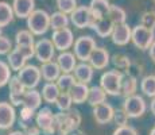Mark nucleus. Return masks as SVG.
Masks as SVG:
<instances>
[{"mask_svg":"<svg viewBox=\"0 0 155 135\" xmlns=\"http://www.w3.org/2000/svg\"><path fill=\"white\" fill-rule=\"evenodd\" d=\"M81 120L78 110L70 108L69 111H59V113H55V133L58 135H69L73 130L80 128Z\"/></svg>","mask_w":155,"mask_h":135,"instance_id":"f257e3e1","label":"nucleus"},{"mask_svg":"<svg viewBox=\"0 0 155 135\" xmlns=\"http://www.w3.org/2000/svg\"><path fill=\"white\" fill-rule=\"evenodd\" d=\"M124 73L119 69L108 70L101 74L100 77V86L107 92L109 96H120V86Z\"/></svg>","mask_w":155,"mask_h":135,"instance_id":"f03ea898","label":"nucleus"},{"mask_svg":"<svg viewBox=\"0 0 155 135\" xmlns=\"http://www.w3.org/2000/svg\"><path fill=\"white\" fill-rule=\"evenodd\" d=\"M27 29L34 35H43L50 29V14L45 10H34L27 18Z\"/></svg>","mask_w":155,"mask_h":135,"instance_id":"7ed1b4c3","label":"nucleus"},{"mask_svg":"<svg viewBox=\"0 0 155 135\" xmlns=\"http://www.w3.org/2000/svg\"><path fill=\"white\" fill-rule=\"evenodd\" d=\"M155 41V30L138 25L132 29V38L131 42L139 50H148Z\"/></svg>","mask_w":155,"mask_h":135,"instance_id":"20e7f679","label":"nucleus"},{"mask_svg":"<svg viewBox=\"0 0 155 135\" xmlns=\"http://www.w3.org/2000/svg\"><path fill=\"white\" fill-rule=\"evenodd\" d=\"M96 22L97 19L92 14V10L89 5H78L70 14V23L77 29H86V27L93 29Z\"/></svg>","mask_w":155,"mask_h":135,"instance_id":"39448f33","label":"nucleus"},{"mask_svg":"<svg viewBox=\"0 0 155 135\" xmlns=\"http://www.w3.org/2000/svg\"><path fill=\"white\" fill-rule=\"evenodd\" d=\"M121 108L127 112L130 119H138L144 115L146 110H147V106H146L144 99H143L142 96L135 93V95L128 96V97L124 99L123 107Z\"/></svg>","mask_w":155,"mask_h":135,"instance_id":"423d86ee","label":"nucleus"},{"mask_svg":"<svg viewBox=\"0 0 155 135\" xmlns=\"http://www.w3.org/2000/svg\"><path fill=\"white\" fill-rule=\"evenodd\" d=\"M74 54H76L77 59H80L81 62L89 61L92 52L96 49V41L89 35H81L78 37L74 42Z\"/></svg>","mask_w":155,"mask_h":135,"instance_id":"0eeeda50","label":"nucleus"},{"mask_svg":"<svg viewBox=\"0 0 155 135\" xmlns=\"http://www.w3.org/2000/svg\"><path fill=\"white\" fill-rule=\"evenodd\" d=\"M18 77L26 86V89H35L42 79L41 68L35 66V65H25L18 72Z\"/></svg>","mask_w":155,"mask_h":135,"instance_id":"6e6552de","label":"nucleus"},{"mask_svg":"<svg viewBox=\"0 0 155 135\" xmlns=\"http://www.w3.org/2000/svg\"><path fill=\"white\" fill-rule=\"evenodd\" d=\"M35 123L42 130V134H57L55 133V115L49 107H42L35 115Z\"/></svg>","mask_w":155,"mask_h":135,"instance_id":"1a4fd4ad","label":"nucleus"},{"mask_svg":"<svg viewBox=\"0 0 155 135\" xmlns=\"http://www.w3.org/2000/svg\"><path fill=\"white\" fill-rule=\"evenodd\" d=\"M51 41L57 50L66 52V50H69L74 45L73 31H71L69 27H65V29H61V30H54L51 35Z\"/></svg>","mask_w":155,"mask_h":135,"instance_id":"9d476101","label":"nucleus"},{"mask_svg":"<svg viewBox=\"0 0 155 135\" xmlns=\"http://www.w3.org/2000/svg\"><path fill=\"white\" fill-rule=\"evenodd\" d=\"M55 50L57 49L51 39L42 38L38 42H35V57H37V59L41 64L53 61V58L55 56Z\"/></svg>","mask_w":155,"mask_h":135,"instance_id":"9b49d317","label":"nucleus"},{"mask_svg":"<svg viewBox=\"0 0 155 135\" xmlns=\"http://www.w3.org/2000/svg\"><path fill=\"white\" fill-rule=\"evenodd\" d=\"M8 88H10V103L12 106H23V96L27 89L19 80L18 74L11 77L10 83H8Z\"/></svg>","mask_w":155,"mask_h":135,"instance_id":"f8f14e48","label":"nucleus"},{"mask_svg":"<svg viewBox=\"0 0 155 135\" xmlns=\"http://www.w3.org/2000/svg\"><path fill=\"white\" fill-rule=\"evenodd\" d=\"M16 120V112L11 103L0 101V130H10Z\"/></svg>","mask_w":155,"mask_h":135,"instance_id":"ddd939ff","label":"nucleus"},{"mask_svg":"<svg viewBox=\"0 0 155 135\" xmlns=\"http://www.w3.org/2000/svg\"><path fill=\"white\" fill-rule=\"evenodd\" d=\"M131 38H132V29L127 23L115 25L113 31L111 34V39L113 42V45H116V46H126L128 42H131Z\"/></svg>","mask_w":155,"mask_h":135,"instance_id":"4468645a","label":"nucleus"},{"mask_svg":"<svg viewBox=\"0 0 155 135\" xmlns=\"http://www.w3.org/2000/svg\"><path fill=\"white\" fill-rule=\"evenodd\" d=\"M113 115H115L113 107L105 101L93 107V119L97 124H108V123L113 122Z\"/></svg>","mask_w":155,"mask_h":135,"instance_id":"2eb2a0df","label":"nucleus"},{"mask_svg":"<svg viewBox=\"0 0 155 135\" xmlns=\"http://www.w3.org/2000/svg\"><path fill=\"white\" fill-rule=\"evenodd\" d=\"M109 62H111V56L105 47H96L89 57V64L97 70L105 69Z\"/></svg>","mask_w":155,"mask_h":135,"instance_id":"dca6fc26","label":"nucleus"},{"mask_svg":"<svg viewBox=\"0 0 155 135\" xmlns=\"http://www.w3.org/2000/svg\"><path fill=\"white\" fill-rule=\"evenodd\" d=\"M12 8L16 18L27 19L30 14L35 10V0H14Z\"/></svg>","mask_w":155,"mask_h":135,"instance_id":"f3484780","label":"nucleus"},{"mask_svg":"<svg viewBox=\"0 0 155 135\" xmlns=\"http://www.w3.org/2000/svg\"><path fill=\"white\" fill-rule=\"evenodd\" d=\"M41 73H42V79L46 81V83H54L62 74V70L57 61L55 62L49 61V62L42 64V66H41Z\"/></svg>","mask_w":155,"mask_h":135,"instance_id":"a211bd4d","label":"nucleus"},{"mask_svg":"<svg viewBox=\"0 0 155 135\" xmlns=\"http://www.w3.org/2000/svg\"><path fill=\"white\" fill-rule=\"evenodd\" d=\"M57 62H58L62 73H73L74 68L77 66V57L74 53L66 50V52H61V54L57 57Z\"/></svg>","mask_w":155,"mask_h":135,"instance_id":"6ab92c4d","label":"nucleus"},{"mask_svg":"<svg viewBox=\"0 0 155 135\" xmlns=\"http://www.w3.org/2000/svg\"><path fill=\"white\" fill-rule=\"evenodd\" d=\"M136 89H138V79L134 74L127 72L123 76V80H121L120 96H123L124 99L128 97V96H132L136 93Z\"/></svg>","mask_w":155,"mask_h":135,"instance_id":"aec40b11","label":"nucleus"},{"mask_svg":"<svg viewBox=\"0 0 155 135\" xmlns=\"http://www.w3.org/2000/svg\"><path fill=\"white\" fill-rule=\"evenodd\" d=\"M93 66L91 64H86V62H81V64H77V66L74 68L73 74L77 79V81L84 84H89L93 79Z\"/></svg>","mask_w":155,"mask_h":135,"instance_id":"412c9836","label":"nucleus"},{"mask_svg":"<svg viewBox=\"0 0 155 135\" xmlns=\"http://www.w3.org/2000/svg\"><path fill=\"white\" fill-rule=\"evenodd\" d=\"M113 27H115V23L111 20V18L107 15V16H103L100 19H97V22L94 23L93 30L96 31V34L99 35L100 38H107L111 37Z\"/></svg>","mask_w":155,"mask_h":135,"instance_id":"4be33fe9","label":"nucleus"},{"mask_svg":"<svg viewBox=\"0 0 155 135\" xmlns=\"http://www.w3.org/2000/svg\"><path fill=\"white\" fill-rule=\"evenodd\" d=\"M69 93L73 99V103L74 104H82L88 100V93H89V88H88V84L84 83H80L77 81L71 89L69 91Z\"/></svg>","mask_w":155,"mask_h":135,"instance_id":"5701e85b","label":"nucleus"},{"mask_svg":"<svg viewBox=\"0 0 155 135\" xmlns=\"http://www.w3.org/2000/svg\"><path fill=\"white\" fill-rule=\"evenodd\" d=\"M42 93L38 92L37 89H27L23 96V106L30 107L37 111L42 104Z\"/></svg>","mask_w":155,"mask_h":135,"instance_id":"b1692460","label":"nucleus"},{"mask_svg":"<svg viewBox=\"0 0 155 135\" xmlns=\"http://www.w3.org/2000/svg\"><path fill=\"white\" fill-rule=\"evenodd\" d=\"M59 93H61V91H59L55 81L54 83H46L42 86V97L47 104H53V103L55 104Z\"/></svg>","mask_w":155,"mask_h":135,"instance_id":"393cba45","label":"nucleus"},{"mask_svg":"<svg viewBox=\"0 0 155 135\" xmlns=\"http://www.w3.org/2000/svg\"><path fill=\"white\" fill-rule=\"evenodd\" d=\"M89 7H91L92 14L94 15V18H96V19H100V18L108 15L111 4H109L108 0H91Z\"/></svg>","mask_w":155,"mask_h":135,"instance_id":"a878e982","label":"nucleus"},{"mask_svg":"<svg viewBox=\"0 0 155 135\" xmlns=\"http://www.w3.org/2000/svg\"><path fill=\"white\" fill-rule=\"evenodd\" d=\"M7 59H8V65L11 66V69L16 70V72H19L20 69L26 65V62H27V58H26V57L19 52V49H16V47L8 53Z\"/></svg>","mask_w":155,"mask_h":135,"instance_id":"bb28decb","label":"nucleus"},{"mask_svg":"<svg viewBox=\"0 0 155 135\" xmlns=\"http://www.w3.org/2000/svg\"><path fill=\"white\" fill-rule=\"evenodd\" d=\"M105 99H107V92L104 91L101 86H92V88H89L86 103L92 107H96V106H99V104L104 103Z\"/></svg>","mask_w":155,"mask_h":135,"instance_id":"cd10ccee","label":"nucleus"},{"mask_svg":"<svg viewBox=\"0 0 155 135\" xmlns=\"http://www.w3.org/2000/svg\"><path fill=\"white\" fill-rule=\"evenodd\" d=\"M70 19L68 14L62 12V11H57L50 15V29L53 30H61L65 27H69Z\"/></svg>","mask_w":155,"mask_h":135,"instance_id":"c85d7f7f","label":"nucleus"},{"mask_svg":"<svg viewBox=\"0 0 155 135\" xmlns=\"http://www.w3.org/2000/svg\"><path fill=\"white\" fill-rule=\"evenodd\" d=\"M15 18V12L12 4H8L7 2H0V27L8 26Z\"/></svg>","mask_w":155,"mask_h":135,"instance_id":"c756f323","label":"nucleus"},{"mask_svg":"<svg viewBox=\"0 0 155 135\" xmlns=\"http://www.w3.org/2000/svg\"><path fill=\"white\" fill-rule=\"evenodd\" d=\"M35 115H37V112H35V110H32V108L30 107H26L23 106L22 110H20V113H19V120H18V123H19L20 128H25L27 127V126L32 124V122L35 120Z\"/></svg>","mask_w":155,"mask_h":135,"instance_id":"7c9ffc66","label":"nucleus"},{"mask_svg":"<svg viewBox=\"0 0 155 135\" xmlns=\"http://www.w3.org/2000/svg\"><path fill=\"white\" fill-rule=\"evenodd\" d=\"M140 91L147 97H155V74L143 77L140 81Z\"/></svg>","mask_w":155,"mask_h":135,"instance_id":"2f4dec72","label":"nucleus"},{"mask_svg":"<svg viewBox=\"0 0 155 135\" xmlns=\"http://www.w3.org/2000/svg\"><path fill=\"white\" fill-rule=\"evenodd\" d=\"M55 83L61 92H69L71 89V86L77 83V79L74 77V74H71V73H62Z\"/></svg>","mask_w":155,"mask_h":135,"instance_id":"473e14b6","label":"nucleus"},{"mask_svg":"<svg viewBox=\"0 0 155 135\" xmlns=\"http://www.w3.org/2000/svg\"><path fill=\"white\" fill-rule=\"evenodd\" d=\"M108 16L111 18V20L115 23V25H121V23H126V19H127L126 11H124L121 7L115 5V4H111Z\"/></svg>","mask_w":155,"mask_h":135,"instance_id":"72a5a7b5","label":"nucleus"},{"mask_svg":"<svg viewBox=\"0 0 155 135\" xmlns=\"http://www.w3.org/2000/svg\"><path fill=\"white\" fill-rule=\"evenodd\" d=\"M111 59H112V64L115 65V68L119 69V70L128 72L131 65H132L131 58L128 56H126V54H115L113 57H111Z\"/></svg>","mask_w":155,"mask_h":135,"instance_id":"f704fd0d","label":"nucleus"},{"mask_svg":"<svg viewBox=\"0 0 155 135\" xmlns=\"http://www.w3.org/2000/svg\"><path fill=\"white\" fill-rule=\"evenodd\" d=\"M15 43H16V46H19V45H35L34 34L30 30H19L15 34Z\"/></svg>","mask_w":155,"mask_h":135,"instance_id":"c9c22d12","label":"nucleus"},{"mask_svg":"<svg viewBox=\"0 0 155 135\" xmlns=\"http://www.w3.org/2000/svg\"><path fill=\"white\" fill-rule=\"evenodd\" d=\"M73 104V99L69 92H61L55 101V106L58 108V111H69Z\"/></svg>","mask_w":155,"mask_h":135,"instance_id":"e433bc0d","label":"nucleus"},{"mask_svg":"<svg viewBox=\"0 0 155 135\" xmlns=\"http://www.w3.org/2000/svg\"><path fill=\"white\" fill-rule=\"evenodd\" d=\"M11 72H12V69L8 65V62H4L0 59V88H3L4 85H7L10 83L11 77H12Z\"/></svg>","mask_w":155,"mask_h":135,"instance_id":"4c0bfd02","label":"nucleus"},{"mask_svg":"<svg viewBox=\"0 0 155 135\" xmlns=\"http://www.w3.org/2000/svg\"><path fill=\"white\" fill-rule=\"evenodd\" d=\"M55 4H57L58 11H62V12H65L68 15H70L78 7L77 5V0H57Z\"/></svg>","mask_w":155,"mask_h":135,"instance_id":"58836bf2","label":"nucleus"},{"mask_svg":"<svg viewBox=\"0 0 155 135\" xmlns=\"http://www.w3.org/2000/svg\"><path fill=\"white\" fill-rule=\"evenodd\" d=\"M140 25L147 29L155 30V11H146L140 16Z\"/></svg>","mask_w":155,"mask_h":135,"instance_id":"ea45409f","label":"nucleus"},{"mask_svg":"<svg viewBox=\"0 0 155 135\" xmlns=\"http://www.w3.org/2000/svg\"><path fill=\"white\" fill-rule=\"evenodd\" d=\"M128 119H130V116L127 115V112L123 110V108H120V110H115V115H113V122H115V124L117 126H126L128 123Z\"/></svg>","mask_w":155,"mask_h":135,"instance_id":"a19ab883","label":"nucleus"},{"mask_svg":"<svg viewBox=\"0 0 155 135\" xmlns=\"http://www.w3.org/2000/svg\"><path fill=\"white\" fill-rule=\"evenodd\" d=\"M11 50H12V42L10 41V38L2 35L0 37V56L8 54Z\"/></svg>","mask_w":155,"mask_h":135,"instance_id":"79ce46f5","label":"nucleus"},{"mask_svg":"<svg viewBox=\"0 0 155 135\" xmlns=\"http://www.w3.org/2000/svg\"><path fill=\"white\" fill-rule=\"evenodd\" d=\"M113 135H138V131L132 127V126H119L115 131H113Z\"/></svg>","mask_w":155,"mask_h":135,"instance_id":"37998d69","label":"nucleus"},{"mask_svg":"<svg viewBox=\"0 0 155 135\" xmlns=\"http://www.w3.org/2000/svg\"><path fill=\"white\" fill-rule=\"evenodd\" d=\"M26 135H42V130L39 128V126L37 123H32V124L27 126V127L23 128Z\"/></svg>","mask_w":155,"mask_h":135,"instance_id":"c03bdc74","label":"nucleus"},{"mask_svg":"<svg viewBox=\"0 0 155 135\" xmlns=\"http://www.w3.org/2000/svg\"><path fill=\"white\" fill-rule=\"evenodd\" d=\"M148 54H150V58L153 59V62L155 64V41H154V43L151 45L150 49H148Z\"/></svg>","mask_w":155,"mask_h":135,"instance_id":"a18cd8bd","label":"nucleus"},{"mask_svg":"<svg viewBox=\"0 0 155 135\" xmlns=\"http://www.w3.org/2000/svg\"><path fill=\"white\" fill-rule=\"evenodd\" d=\"M69 135H86V134L84 133V131L80 130V128H77V130H73V131H71Z\"/></svg>","mask_w":155,"mask_h":135,"instance_id":"49530a36","label":"nucleus"},{"mask_svg":"<svg viewBox=\"0 0 155 135\" xmlns=\"http://www.w3.org/2000/svg\"><path fill=\"white\" fill-rule=\"evenodd\" d=\"M150 110L153 112V115H155V97H153V101L150 103Z\"/></svg>","mask_w":155,"mask_h":135,"instance_id":"de8ad7c7","label":"nucleus"},{"mask_svg":"<svg viewBox=\"0 0 155 135\" xmlns=\"http://www.w3.org/2000/svg\"><path fill=\"white\" fill-rule=\"evenodd\" d=\"M8 135H26V134H25V131H23V130L22 131L19 130V131H12V133H10Z\"/></svg>","mask_w":155,"mask_h":135,"instance_id":"09e8293b","label":"nucleus"},{"mask_svg":"<svg viewBox=\"0 0 155 135\" xmlns=\"http://www.w3.org/2000/svg\"><path fill=\"white\" fill-rule=\"evenodd\" d=\"M150 135H155V126H154V128H153V130L150 131Z\"/></svg>","mask_w":155,"mask_h":135,"instance_id":"8fccbe9b","label":"nucleus"},{"mask_svg":"<svg viewBox=\"0 0 155 135\" xmlns=\"http://www.w3.org/2000/svg\"><path fill=\"white\" fill-rule=\"evenodd\" d=\"M3 35V31H2V27H0V37H2Z\"/></svg>","mask_w":155,"mask_h":135,"instance_id":"3c124183","label":"nucleus"},{"mask_svg":"<svg viewBox=\"0 0 155 135\" xmlns=\"http://www.w3.org/2000/svg\"><path fill=\"white\" fill-rule=\"evenodd\" d=\"M154 3H155V0H154Z\"/></svg>","mask_w":155,"mask_h":135,"instance_id":"603ef678","label":"nucleus"}]
</instances>
